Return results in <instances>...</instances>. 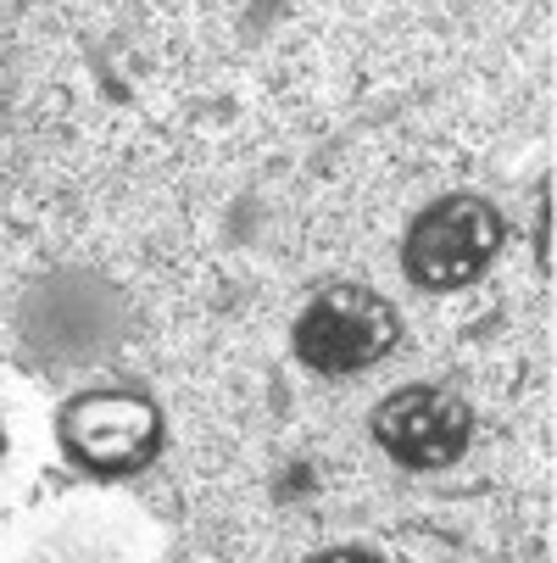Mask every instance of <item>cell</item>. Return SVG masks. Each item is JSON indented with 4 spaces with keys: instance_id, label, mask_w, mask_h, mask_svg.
Masks as SVG:
<instances>
[{
    "instance_id": "cell-4",
    "label": "cell",
    "mask_w": 557,
    "mask_h": 563,
    "mask_svg": "<svg viewBox=\"0 0 557 563\" xmlns=\"http://www.w3.org/2000/svg\"><path fill=\"white\" fill-rule=\"evenodd\" d=\"M51 435L85 468H140L156 452V441H163V424H156V408L145 396L85 390L56 413Z\"/></svg>"
},
{
    "instance_id": "cell-5",
    "label": "cell",
    "mask_w": 557,
    "mask_h": 563,
    "mask_svg": "<svg viewBox=\"0 0 557 563\" xmlns=\"http://www.w3.org/2000/svg\"><path fill=\"white\" fill-rule=\"evenodd\" d=\"M468 408L441 385H402L374 408V441L402 468H446L468 452Z\"/></svg>"
},
{
    "instance_id": "cell-1",
    "label": "cell",
    "mask_w": 557,
    "mask_h": 563,
    "mask_svg": "<svg viewBox=\"0 0 557 563\" xmlns=\"http://www.w3.org/2000/svg\"><path fill=\"white\" fill-rule=\"evenodd\" d=\"M0 563H163V530L123 492H73L12 525Z\"/></svg>"
},
{
    "instance_id": "cell-2",
    "label": "cell",
    "mask_w": 557,
    "mask_h": 563,
    "mask_svg": "<svg viewBox=\"0 0 557 563\" xmlns=\"http://www.w3.org/2000/svg\"><path fill=\"white\" fill-rule=\"evenodd\" d=\"M290 341H296V357L307 368L352 374L396 346V312L385 296H374L363 285H330L301 307Z\"/></svg>"
},
{
    "instance_id": "cell-7",
    "label": "cell",
    "mask_w": 557,
    "mask_h": 563,
    "mask_svg": "<svg viewBox=\"0 0 557 563\" xmlns=\"http://www.w3.org/2000/svg\"><path fill=\"white\" fill-rule=\"evenodd\" d=\"M301 563H385L374 547H363V541H341V547H318V552H307Z\"/></svg>"
},
{
    "instance_id": "cell-6",
    "label": "cell",
    "mask_w": 557,
    "mask_h": 563,
    "mask_svg": "<svg viewBox=\"0 0 557 563\" xmlns=\"http://www.w3.org/2000/svg\"><path fill=\"white\" fill-rule=\"evenodd\" d=\"M51 446V419L40 413L34 390L0 363V508H12Z\"/></svg>"
},
{
    "instance_id": "cell-3",
    "label": "cell",
    "mask_w": 557,
    "mask_h": 563,
    "mask_svg": "<svg viewBox=\"0 0 557 563\" xmlns=\"http://www.w3.org/2000/svg\"><path fill=\"white\" fill-rule=\"evenodd\" d=\"M497 246H502V218L480 196H446L413 218L402 263L430 290H468L491 268Z\"/></svg>"
}]
</instances>
